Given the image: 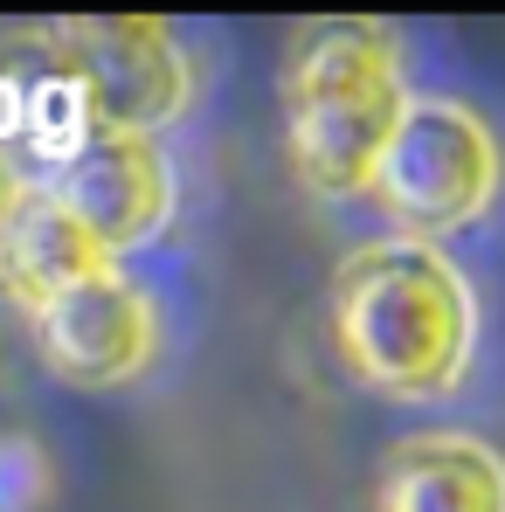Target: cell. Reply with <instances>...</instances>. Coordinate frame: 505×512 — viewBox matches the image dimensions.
I'll list each match as a JSON object with an SVG mask.
<instances>
[{
  "label": "cell",
  "mask_w": 505,
  "mask_h": 512,
  "mask_svg": "<svg viewBox=\"0 0 505 512\" xmlns=\"http://www.w3.org/2000/svg\"><path fill=\"white\" fill-rule=\"evenodd\" d=\"M471 291L450 256L402 236L346 256L333 284V333L346 367L388 395H443L471 360Z\"/></svg>",
  "instance_id": "cell-1"
},
{
  "label": "cell",
  "mask_w": 505,
  "mask_h": 512,
  "mask_svg": "<svg viewBox=\"0 0 505 512\" xmlns=\"http://www.w3.org/2000/svg\"><path fill=\"white\" fill-rule=\"evenodd\" d=\"M284 104H291L298 180L319 194H360L374 187L416 97L402 90L395 42L374 21H326L291 56Z\"/></svg>",
  "instance_id": "cell-2"
},
{
  "label": "cell",
  "mask_w": 505,
  "mask_h": 512,
  "mask_svg": "<svg viewBox=\"0 0 505 512\" xmlns=\"http://www.w3.org/2000/svg\"><path fill=\"white\" fill-rule=\"evenodd\" d=\"M374 194L395 222H409L422 236L464 229L499 194V139L485 132L478 111H464L450 97H416L374 173Z\"/></svg>",
  "instance_id": "cell-3"
},
{
  "label": "cell",
  "mask_w": 505,
  "mask_h": 512,
  "mask_svg": "<svg viewBox=\"0 0 505 512\" xmlns=\"http://www.w3.org/2000/svg\"><path fill=\"white\" fill-rule=\"evenodd\" d=\"M56 42H63L56 70H70L90 90L97 132L146 139V132H160L173 111L187 104V63L173 49L167 21L97 14V21H63Z\"/></svg>",
  "instance_id": "cell-4"
},
{
  "label": "cell",
  "mask_w": 505,
  "mask_h": 512,
  "mask_svg": "<svg viewBox=\"0 0 505 512\" xmlns=\"http://www.w3.org/2000/svg\"><path fill=\"white\" fill-rule=\"evenodd\" d=\"M49 194L84 222L90 243L104 256L160 236L173 215V173L160 160V146L153 139H125V132H97L70 167H56Z\"/></svg>",
  "instance_id": "cell-5"
},
{
  "label": "cell",
  "mask_w": 505,
  "mask_h": 512,
  "mask_svg": "<svg viewBox=\"0 0 505 512\" xmlns=\"http://www.w3.org/2000/svg\"><path fill=\"white\" fill-rule=\"evenodd\" d=\"M35 340H42L49 367L63 381L104 388V381H125V374L146 367V353H153V305L118 270H97L77 291H63V298H49L35 312Z\"/></svg>",
  "instance_id": "cell-6"
},
{
  "label": "cell",
  "mask_w": 505,
  "mask_h": 512,
  "mask_svg": "<svg viewBox=\"0 0 505 512\" xmlns=\"http://www.w3.org/2000/svg\"><path fill=\"white\" fill-rule=\"evenodd\" d=\"M97 270H111V256L90 243L84 222L49 187H21L7 229H0V291H14L28 312H42L49 298L77 291Z\"/></svg>",
  "instance_id": "cell-7"
},
{
  "label": "cell",
  "mask_w": 505,
  "mask_h": 512,
  "mask_svg": "<svg viewBox=\"0 0 505 512\" xmlns=\"http://www.w3.org/2000/svg\"><path fill=\"white\" fill-rule=\"evenodd\" d=\"M374 512H505V464L471 436H416L381 464Z\"/></svg>",
  "instance_id": "cell-8"
},
{
  "label": "cell",
  "mask_w": 505,
  "mask_h": 512,
  "mask_svg": "<svg viewBox=\"0 0 505 512\" xmlns=\"http://www.w3.org/2000/svg\"><path fill=\"white\" fill-rule=\"evenodd\" d=\"M97 139V111H90V90L70 77V70H42L28 84V146L56 167H70Z\"/></svg>",
  "instance_id": "cell-9"
},
{
  "label": "cell",
  "mask_w": 505,
  "mask_h": 512,
  "mask_svg": "<svg viewBox=\"0 0 505 512\" xmlns=\"http://www.w3.org/2000/svg\"><path fill=\"white\" fill-rule=\"evenodd\" d=\"M49 492H56V471H49L42 443L21 429H0V512H42Z\"/></svg>",
  "instance_id": "cell-10"
},
{
  "label": "cell",
  "mask_w": 505,
  "mask_h": 512,
  "mask_svg": "<svg viewBox=\"0 0 505 512\" xmlns=\"http://www.w3.org/2000/svg\"><path fill=\"white\" fill-rule=\"evenodd\" d=\"M7 139H28V84L0 77V146Z\"/></svg>",
  "instance_id": "cell-11"
},
{
  "label": "cell",
  "mask_w": 505,
  "mask_h": 512,
  "mask_svg": "<svg viewBox=\"0 0 505 512\" xmlns=\"http://www.w3.org/2000/svg\"><path fill=\"white\" fill-rule=\"evenodd\" d=\"M14 194H21V187L7 180V167H0V229H7V215H14Z\"/></svg>",
  "instance_id": "cell-12"
}]
</instances>
